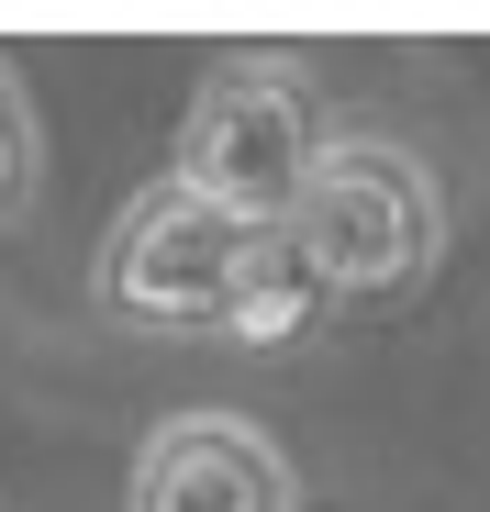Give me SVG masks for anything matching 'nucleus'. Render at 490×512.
<instances>
[{"mask_svg":"<svg viewBox=\"0 0 490 512\" xmlns=\"http://www.w3.org/2000/svg\"><path fill=\"white\" fill-rule=\"evenodd\" d=\"M279 234L301 245L323 301H390L446 256V190L424 179V156L335 123L323 156H312V179H301V201L279 212Z\"/></svg>","mask_w":490,"mask_h":512,"instance_id":"f257e3e1","label":"nucleus"},{"mask_svg":"<svg viewBox=\"0 0 490 512\" xmlns=\"http://www.w3.org/2000/svg\"><path fill=\"white\" fill-rule=\"evenodd\" d=\"M323 134H335V123H323V90H312L290 56H234V67L201 78L168 179L201 190V201H223V212L279 223V212L301 201V179H312Z\"/></svg>","mask_w":490,"mask_h":512,"instance_id":"f03ea898","label":"nucleus"},{"mask_svg":"<svg viewBox=\"0 0 490 512\" xmlns=\"http://www.w3.org/2000/svg\"><path fill=\"white\" fill-rule=\"evenodd\" d=\"M268 234H279V223L223 212V201H201V190H179V179H156V190H134L123 223H112L101 301H112L123 323H145V334H223V312H234V290H245V268H257Z\"/></svg>","mask_w":490,"mask_h":512,"instance_id":"7ed1b4c3","label":"nucleus"},{"mask_svg":"<svg viewBox=\"0 0 490 512\" xmlns=\"http://www.w3.org/2000/svg\"><path fill=\"white\" fill-rule=\"evenodd\" d=\"M123 512H301V468L245 412H168L134 457Z\"/></svg>","mask_w":490,"mask_h":512,"instance_id":"20e7f679","label":"nucleus"},{"mask_svg":"<svg viewBox=\"0 0 490 512\" xmlns=\"http://www.w3.org/2000/svg\"><path fill=\"white\" fill-rule=\"evenodd\" d=\"M312 323H323V279L301 268L290 234H268L257 268H245V290H234V312H223V346H301Z\"/></svg>","mask_w":490,"mask_h":512,"instance_id":"39448f33","label":"nucleus"},{"mask_svg":"<svg viewBox=\"0 0 490 512\" xmlns=\"http://www.w3.org/2000/svg\"><path fill=\"white\" fill-rule=\"evenodd\" d=\"M23 190H34V101H23V78L0 67V223L23 212Z\"/></svg>","mask_w":490,"mask_h":512,"instance_id":"423d86ee","label":"nucleus"}]
</instances>
